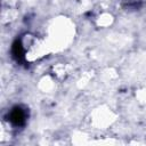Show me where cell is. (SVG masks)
I'll use <instances>...</instances> for the list:
<instances>
[{
	"label": "cell",
	"mask_w": 146,
	"mask_h": 146,
	"mask_svg": "<svg viewBox=\"0 0 146 146\" xmlns=\"http://www.w3.org/2000/svg\"><path fill=\"white\" fill-rule=\"evenodd\" d=\"M25 119H26V114H25V112L21 107L13 108V111L9 114V120L15 125H22V124H24Z\"/></svg>",
	"instance_id": "1"
}]
</instances>
